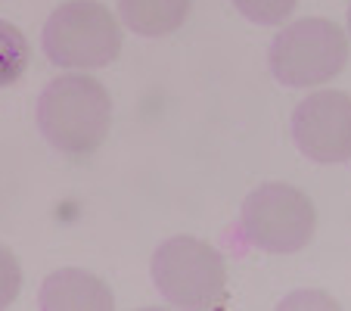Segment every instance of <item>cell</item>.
Returning a JSON list of instances; mask_svg holds the SVG:
<instances>
[{
  "mask_svg": "<svg viewBox=\"0 0 351 311\" xmlns=\"http://www.w3.org/2000/svg\"><path fill=\"white\" fill-rule=\"evenodd\" d=\"M112 100L90 75H60L40 91L38 128L50 146L69 156L93 152L109 134Z\"/></svg>",
  "mask_w": 351,
  "mask_h": 311,
  "instance_id": "1",
  "label": "cell"
},
{
  "mask_svg": "<svg viewBox=\"0 0 351 311\" xmlns=\"http://www.w3.org/2000/svg\"><path fill=\"white\" fill-rule=\"evenodd\" d=\"M156 290L174 308L212 311L227 302V262L215 246L196 237H171L149 262Z\"/></svg>",
  "mask_w": 351,
  "mask_h": 311,
  "instance_id": "2",
  "label": "cell"
},
{
  "mask_svg": "<svg viewBox=\"0 0 351 311\" xmlns=\"http://www.w3.org/2000/svg\"><path fill=\"white\" fill-rule=\"evenodd\" d=\"M40 44L60 69H103L121 54V25L97 0H69L44 22Z\"/></svg>",
  "mask_w": 351,
  "mask_h": 311,
  "instance_id": "3",
  "label": "cell"
},
{
  "mask_svg": "<svg viewBox=\"0 0 351 311\" xmlns=\"http://www.w3.org/2000/svg\"><path fill=\"white\" fill-rule=\"evenodd\" d=\"M271 75L286 87H317L348 66V34L330 19H295L267 50Z\"/></svg>",
  "mask_w": 351,
  "mask_h": 311,
  "instance_id": "4",
  "label": "cell"
},
{
  "mask_svg": "<svg viewBox=\"0 0 351 311\" xmlns=\"http://www.w3.org/2000/svg\"><path fill=\"white\" fill-rule=\"evenodd\" d=\"M317 227V212L308 193L292 184H271L255 187L243 203V233L252 246L274 255L305 249Z\"/></svg>",
  "mask_w": 351,
  "mask_h": 311,
  "instance_id": "5",
  "label": "cell"
},
{
  "mask_svg": "<svg viewBox=\"0 0 351 311\" xmlns=\"http://www.w3.org/2000/svg\"><path fill=\"white\" fill-rule=\"evenodd\" d=\"M292 140L298 152L320 165L351 159V97L345 91L311 93L292 109Z\"/></svg>",
  "mask_w": 351,
  "mask_h": 311,
  "instance_id": "6",
  "label": "cell"
},
{
  "mask_svg": "<svg viewBox=\"0 0 351 311\" xmlns=\"http://www.w3.org/2000/svg\"><path fill=\"white\" fill-rule=\"evenodd\" d=\"M38 305L44 311H112L115 296L97 274L60 268L40 284Z\"/></svg>",
  "mask_w": 351,
  "mask_h": 311,
  "instance_id": "7",
  "label": "cell"
},
{
  "mask_svg": "<svg viewBox=\"0 0 351 311\" xmlns=\"http://www.w3.org/2000/svg\"><path fill=\"white\" fill-rule=\"evenodd\" d=\"M193 0H119V16L140 38H165L190 16Z\"/></svg>",
  "mask_w": 351,
  "mask_h": 311,
  "instance_id": "8",
  "label": "cell"
},
{
  "mask_svg": "<svg viewBox=\"0 0 351 311\" xmlns=\"http://www.w3.org/2000/svg\"><path fill=\"white\" fill-rule=\"evenodd\" d=\"M28 60H32V47L25 34L13 22L0 19V87H10L25 75Z\"/></svg>",
  "mask_w": 351,
  "mask_h": 311,
  "instance_id": "9",
  "label": "cell"
},
{
  "mask_svg": "<svg viewBox=\"0 0 351 311\" xmlns=\"http://www.w3.org/2000/svg\"><path fill=\"white\" fill-rule=\"evenodd\" d=\"M233 7L255 25H280L295 13L298 0H233Z\"/></svg>",
  "mask_w": 351,
  "mask_h": 311,
  "instance_id": "10",
  "label": "cell"
},
{
  "mask_svg": "<svg viewBox=\"0 0 351 311\" xmlns=\"http://www.w3.org/2000/svg\"><path fill=\"white\" fill-rule=\"evenodd\" d=\"M22 290V268H19V258L7 249V246H0V308H7V305L16 302Z\"/></svg>",
  "mask_w": 351,
  "mask_h": 311,
  "instance_id": "11",
  "label": "cell"
},
{
  "mask_svg": "<svg viewBox=\"0 0 351 311\" xmlns=\"http://www.w3.org/2000/svg\"><path fill=\"white\" fill-rule=\"evenodd\" d=\"M292 305H326V308H336V302L326 299L324 292H317V290H305V292H298V296L286 299L283 308H292Z\"/></svg>",
  "mask_w": 351,
  "mask_h": 311,
  "instance_id": "12",
  "label": "cell"
},
{
  "mask_svg": "<svg viewBox=\"0 0 351 311\" xmlns=\"http://www.w3.org/2000/svg\"><path fill=\"white\" fill-rule=\"evenodd\" d=\"M348 34H351V3H348Z\"/></svg>",
  "mask_w": 351,
  "mask_h": 311,
  "instance_id": "13",
  "label": "cell"
}]
</instances>
